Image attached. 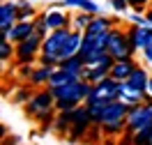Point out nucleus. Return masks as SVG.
<instances>
[{
    "label": "nucleus",
    "mask_w": 152,
    "mask_h": 145,
    "mask_svg": "<svg viewBox=\"0 0 152 145\" xmlns=\"http://www.w3.org/2000/svg\"><path fill=\"white\" fill-rule=\"evenodd\" d=\"M120 83H122V81H115L113 76H106V78H102L99 83H92V90L88 92L83 104H95V101L111 104L115 99H120Z\"/></svg>",
    "instance_id": "obj_3"
},
{
    "label": "nucleus",
    "mask_w": 152,
    "mask_h": 145,
    "mask_svg": "<svg viewBox=\"0 0 152 145\" xmlns=\"http://www.w3.org/2000/svg\"><path fill=\"white\" fill-rule=\"evenodd\" d=\"M78 76H74V74H69V71H65V69L56 67L53 69V74H51V78H48L46 87L48 90H53V87H60V85H67V83H72V81H76Z\"/></svg>",
    "instance_id": "obj_18"
},
{
    "label": "nucleus",
    "mask_w": 152,
    "mask_h": 145,
    "mask_svg": "<svg viewBox=\"0 0 152 145\" xmlns=\"http://www.w3.org/2000/svg\"><path fill=\"white\" fill-rule=\"evenodd\" d=\"M16 55V44L10 42V39H0V60L2 62H10Z\"/></svg>",
    "instance_id": "obj_26"
},
{
    "label": "nucleus",
    "mask_w": 152,
    "mask_h": 145,
    "mask_svg": "<svg viewBox=\"0 0 152 145\" xmlns=\"http://www.w3.org/2000/svg\"><path fill=\"white\" fill-rule=\"evenodd\" d=\"M60 69H65V71H69V74H74V76L81 78V71H83V67H86V60L81 58V55H72V58H65L60 60V65H58Z\"/></svg>",
    "instance_id": "obj_19"
},
{
    "label": "nucleus",
    "mask_w": 152,
    "mask_h": 145,
    "mask_svg": "<svg viewBox=\"0 0 152 145\" xmlns=\"http://www.w3.org/2000/svg\"><path fill=\"white\" fill-rule=\"evenodd\" d=\"M92 90V83H88L83 78H76L67 85H60V87H53V99H56V108L58 111H69V108L78 106L86 101L88 92Z\"/></svg>",
    "instance_id": "obj_1"
},
{
    "label": "nucleus",
    "mask_w": 152,
    "mask_h": 145,
    "mask_svg": "<svg viewBox=\"0 0 152 145\" xmlns=\"http://www.w3.org/2000/svg\"><path fill=\"white\" fill-rule=\"evenodd\" d=\"M115 60H122V58H134V53H136V48L132 46V42H129V35H127V30L118 28L113 26L111 32H108V48H106Z\"/></svg>",
    "instance_id": "obj_4"
},
{
    "label": "nucleus",
    "mask_w": 152,
    "mask_h": 145,
    "mask_svg": "<svg viewBox=\"0 0 152 145\" xmlns=\"http://www.w3.org/2000/svg\"><path fill=\"white\" fill-rule=\"evenodd\" d=\"M62 7H74L78 12H90L92 16H99V12H102V7L95 0H62Z\"/></svg>",
    "instance_id": "obj_17"
},
{
    "label": "nucleus",
    "mask_w": 152,
    "mask_h": 145,
    "mask_svg": "<svg viewBox=\"0 0 152 145\" xmlns=\"http://www.w3.org/2000/svg\"><path fill=\"white\" fill-rule=\"evenodd\" d=\"M51 74H53V67H44V65H39V67H35V71L30 74L28 83H30V85H46L48 78H51Z\"/></svg>",
    "instance_id": "obj_21"
},
{
    "label": "nucleus",
    "mask_w": 152,
    "mask_h": 145,
    "mask_svg": "<svg viewBox=\"0 0 152 145\" xmlns=\"http://www.w3.org/2000/svg\"><path fill=\"white\" fill-rule=\"evenodd\" d=\"M111 76V69H97V67H90V65H86L83 67V71H81V78L83 81H88V83H99L102 78Z\"/></svg>",
    "instance_id": "obj_22"
},
{
    "label": "nucleus",
    "mask_w": 152,
    "mask_h": 145,
    "mask_svg": "<svg viewBox=\"0 0 152 145\" xmlns=\"http://www.w3.org/2000/svg\"><path fill=\"white\" fill-rule=\"evenodd\" d=\"M90 125H92V120H90V113H88V106H86V104H78V106L72 108V129L67 131L69 143L81 141V138L88 134Z\"/></svg>",
    "instance_id": "obj_7"
},
{
    "label": "nucleus",
    "mask_w": 152,
    "mask_h": 145,
    "mask_svg": "<svg viewBox=\"0 0 152 145\" xmlns=\"http://www.w3.org/2000/svg\"><path fill=\"white\" fill-rule=\"evenodd\" d=\"M113 26H118V21L115 19H108V16H95L92 19V23L88 26V30H83V32H90V35H102V32H108V30L113 28Z\"/></svg>",
    "instance_id": "obj_16"
},
{
    "label": "nucleus",
    "mask_w": 152,
    "mask_h": 145,
    "mask_svg": "<svg viewBox=\"0 0 152 145\" xmlns=\"http://www.w3.org/2000/svg\"><path fill=\"white\" fill-rule=\"evenodd\" d=\"M53 129L60 134H67L72 129V108L69 111H58V117L53 120Z\"/></svg>",
    "instance_id": "obj_23"
},
{
    "label": "nucleus",
    "mask_w": 152,
    "mask_h": 145,
    "mask_svg": "<svg viewBox=\"0 0 152 145\" xmlns=\"http://www.w3.org/2000/svg\"><path fill=\"white\" fill-rule=\"evenodd\" d=\"M42 44H44V37H42L39 32H32L28 39H23V42L16 44V55H14V60H16L19 65H32L35 58L42 53Z\"/></svg>",
    "instance_id": "obj_6"
},
{
    "label": "nucleus",
    "mask_w": 152,
    "mask_h": 145,
    "mask_svg": "<svg viewBox=\"0 0 152 145\" xmlns=\"http://www.w3.org/2000/svg\"><path fill=\"white\" fill-rule=\"evenodd\" d=\"M129 23L143 26V23H145V14H143V12H134V9H132V14H129Z\"/></svg>",
    "instance_id": "obj_31"
},
{
    "label": "nucleus",
    "mask_w": 152,
    "mask_h": 145,
    "mask_svg": "<svg viewBox=\"0 0 152 145\" xmlns=\"http://www.w3.org/2000/svg\"><path fill=\"white\" fill-rule=\"evenodd\" d=\"M148 97H150V95H148L145 90H138V87L129 85L127 81H122V83H120V99H122L127 106H136V104H143Z\"/></svg>",
    "instance_id": "obj_12"
},
{
    "label": "nucleus",
    "mask_w": 152,
    "mask_h": 145,
    "mask_svg": "<svg viewBox=\"0 0 152 145\" xmlns=\"http://www.w3.org/2000/svg\"><path fill=\"white\" fill-rule=\"evenodd\" d=\"M145 145H152V127H150V134H148V141H145Z\"/></svg>",
    "instance_id": "obj_36"
},
{
    "label": "nucleus",
    "mask_w": 152,
    "mask_h": 145,
    "mask_svg": "<svg viewBox=\"0 0 152 145\" xmlns=\"http://www.w3.org/2000/svg\"><path fill=\"white\" fill-rule=\"evenodd\" d=\"M19 5V21H32L37 16V9L32 7V0H16Z\"/></svg>",
    "instance_id": "obj_25"
},
{
    "label": "nucleus",
    "mask_w": 152,
    "mask_h": 145,
    "mask_svg": "<svg viewBox=\"0 0 152 145\" xmlns=\"http://www.w3.org/2000/svg\"><path fill=\"white\" fill-rule=\"evenodd\" d=\"M69 32H72V28H58V30H51L46 37H44L42 53H53V55H60V58H62V48H65V44H67Z\"/></svg>",
    "instance_id": "obj_8"
},
{
    "label": "nucleus",
    "mask_w": 152,
    "mask_h": 145,
    "mask_svg": "<svg viewBox=\"0 0 152 145\" xmlns=\"http://www.w3.org/2000/svg\"><path fill=\"white\" fill-rule=\"evenodd\" d=\"M32 32H35V23H32V21H19V23L7 32V39L14 42V44H19L23 39H28Z\"/></svg>",
    "instance_id": "obj_15"
},
{
    "label": "nucleus",
    "mask_w": 152,
    "mask_h": 145,
    "mask_svg": "<svg viewBox=\"0 0 152 145\" xmlns=\"http://www.w3.org/2000/svg\"><path fill=\"white\" fill-rule=\"evenodd\" d=\"M16 23H19V5L12 0L2 2L0 5V39H7V32Z\"/></svg>",
    "instance_id": "obj_9"
},
{
    "label": "nucleus",
    "mask_w": 152,
    "mask_h": 145,
    "mask_svg": "<svg viewBox=\"0 0 152 145\" xmlns=\"http://www.w3.org/2000/svg\"><path fill=\"white\" fill-rule=\"evenodd\" d=\"M19 143H21V138H19V136H10L5 145H19Z\"/></svg>",
    "instance_id": "obj_34"
},
{
    "label": "nucleus",
    "mask_w": 152,
    "mask_h": 145,
    "mask_svg": "<svg viewBox=\"0 0 152 145\" xmlns=\"http://www.w3.org/2000/svg\"><path fill=\"white\" fill-rule=\"evenodd\" d=\"M138 67L136 65V60L134 58H122V60H115L113 67H111V76L115 81H127V78L132 76V71Z\"/></svg>",
    "instance_id": "obj_13"
},
{
    "label": "nucleus",
    "mask_w": 152,
    "mask_h": 145,
    "mask_svg": "<svg viewBox=\"0 0 152 145\" xmlns=\"http://www.w3.org/2000/svg\"><path fill=\"white\" fill-rule=\"evenodd\" d=\"M92 19H95V16H92L90 12H78L74 19H72V23H74L76 30H88V26L92 23Z\"/></svg>",
    "instance_id": "obj_27"
},
{
    "label": "nucleus",
    "mask_w": 152,
    "mask_h": 145,
    "mask_svg": "<svg viewBox=\"0 0 152 145\" xmlns=\"http://www.w3.org/2000/svg\"><path fill=\"white\" fill-rule=\"evenodd\" d=\"M62 7V2L60 5H51V9H46V23L51 30H58V28H72L69 23H72V16L67 14L65 9H60Z\"/></svg>",
    "instance_id": "obj_11"
},
{
    "label": "nucleus",
    "mask_w": 152,
    "mask_h": 145,
    "mask_svg": "<svg viewBox=\"0 0 152 145\" xmlns=\"http://www.w3.org/2000/svg\"><path fill=\"white\" fill-rule=\"evenodd\" d=\"M108 5L113 7V12L122 14V12H127V7H129V0H108Z\"/></svg>",
    "instance_id": "obj_29"
},
{
    "label": "nucleus",
    "mask_w": 152,
    "mask_h": 145,
    "mask_svg": "<svg viewBox=\"0 0 152 145\" xmlns=\"http://www.w3.org/2000/svg\"><path fill=\"white\" fill-rule=\"evenodd\" d=\"M127 35H129L132 46L136 48V51H143V48H145V46L152 42V26H148V23L136 26V23H134L132 28L127 30Z\"/></svg>",
    "instance_id": "obj_10"
},
{
    "label": "nucleus",
    "mask_w": 152,
    "mask_h": 145,
    "mask_svg": "<svg viewBox=\"0 0 152 145\" xmlns=\"http://www.w3.org/2000/svg\"><path fill=\"white\" fill-rule=\"evenodd\" d=\"M148 95L152 97V76H150V83H148Z\"/></svg>",
    "instance_id": "obj_37"
},
{
    "label": "nucleus",
    "mask_w": 152,
    "mask_h": 145,
    "mask_svg": "<svg viewBox=\"0 0 152 145\" xmlns=\"http://www.w3.org/2000/svg\"><path fill=\"white\" fill-rule=\"evenodd\" d=\"M127 83L134 85V87H138V90H145V92H148V83H150V74H148V69L136 67L132 71V76L127 78Z\"/></svg>",
    "instance_id": "obj_20"
},
{
    "label": "nucleus",
    "mask_w": 152,
    "mask_h": 145,
    "mask_svg": "<svg viewBox=\"0 0 152 145\" xmlns=\"http://www.w3.org/2000/svg\"><path fill=\"white\" fill-rule=\"evenodd\" d=\"M51 111H56V99H53V92L51 90H39V92H32V97L26 104V113L32 120H39L42 115H46Z\"/></svg>",
    "instance_id": "obj_5"
},
{
    "label": "nucleus",
    "mask_w": 152,
    "mask_h": 145,
    "mask_svg": "<svg viewBox=\"0 0 152 145\" xmlns=\"http://www.w3.org/2000/svg\"><path fill=\"white\" fill-rule=\"evenodd\" d=\"M30 97H32V92H30L28 87H19V90L14 92V101H16V104H28Z\"/></svg>",
    "instance_id": "obj_28"
},
{
    "label": "nucleus",
    "mask_w": 152,
    "mask_h": 145,
    "mask_svg": "<svg viewBox=\"0 0 152 145\" xmlns=\"http://www.w3.org/2000/svg\"><path fill=\"white\" fill-rule=\"evenodd\" d=\"M141 53H143V60H145V62H150V65H152V42H150V44H148L145 48H143Z\"/></svg>",
    "instance_id": "obj_32"
},
{
    "label": "nucleus",
    "mask_w": 152,
    "mask_h": 145,
    "mask_svg": "<svg viewBox=\"0 0 152 145\" xmlns=\"http://www.w3.org/2000/svg\"><path fill=\"white\" fill-rule=\"evenodd\" d=\"M88 106V113H90V120H92V125L99 127L102 125V117H104V111L108 104H104V101H95V104H86Z\"/></svg>",
    "instance_id": "obj_24"
},
{
    "label": "nucleus",
    "mask_w": 152,
    "mask_h": 145,
    "mask_svg": "<svg viewBox=\"0 0 152 145\" xmlns=\"http://www.w3.org/2000/svg\"><path fill=\"white\" fill-rule=\"evenodd\" d=\"M127 115H129V106L124 104L122 99L111 101L104 111L102 117V134L104 136H120L127 131Z\"/></svg>",
    "instance_id": "obj_2"
},
{
    "label": "nucleus",
    "mask_w": 152,
    "mask_h": 145,
    "mask_svg": "<svg viewBox=\"0 0 152 145\" xmlns=\"http://www.w3.org/2000/svg\"><path fill=\"white\" fill-rule=\"evenodd\" d=\"M145 23H148V26H152V7H148V9H145Z\"/></svg>",
    "instance_id": "obj_35"
},
{
    "label": "nucleus",
    "mask_w": 152,
    "mask_h": 145,
    "mask_svg": "<svg viewBox=\"0 0 152 145\" xmlns=\"http://www.w3.org/2000/svg\"><path fill=\"white\" fill-rule=\"evenodd\" d=\"M81 46H83V30L72 28L69 37H67V44H65V48H62V60L72 58V55H78V53H81Z\"/></svg>",
    "instance_id": "obj_14"
},
{
    "label": "nucleus",
    "mask_w": 152,
    "mask_h": 145,
    "mask_svg": "<svg viewBox=\"0 0 152 145\" xmlns=\"http://www.w3.org/2000/svg\"><path fill=\"white\" fill-rule=\"evenodd\" d=\"M148 2H150V0H129V7H132L134 12H143V14H145Z\"/></svg>",
    "instance_id": "obj_30"
},
{
    "label": "nucleus",
    "mask_w": 152,
    "mask_h": 145,
    "mask_svg": "<svg viewBox=\"0 0 152 145\" xmlns=\"http://www.w3.org/2000/svg\"><path fill=\"white\" fill-rule=\"evenodd\" d=\"M35 69L30 67V65H19V76H26V78H30V74H32Z\"/></svg>",
    "instance_id": "obj_33"
}]
</instances>
